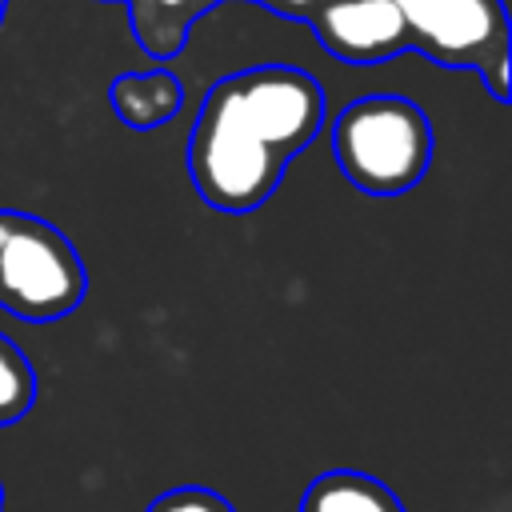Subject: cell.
<instances>
[{"instance_id": "cell-13", "label": "cell", "mask_w": 512, "mask_h": 512, "mask_svg": "<svg viewBox=\"0 0 512 512\" xmlns=\"http://www.w3.org/2000/svg\"><path fill=\"white\" fill-rule=\"evenodd\" d=\"M0 512H4V480H0Z\"/></svg>"}, {"instance_id": "cell-12", "label": "cell", "mask_w": 512, "mask_h": 512, "mask_svg": "<svg viewBox=\"0 0 512 512\" xmlns=\"http://www.w3.org/2000/svg\"><path fill=\"white\" fill-rule=\"evenodd\" d=\"M260 4H268L276 16H288V20H312L332 0H260Z\"/></svg>"}, {"instance_id": "cell-1", "label": "cell", "mask_w": 512, "mask_h": 512, "mask_svg": "<svg viewBox=\"0 0 512 512\" xmlns=\"http://www.w3.org/2000/svg\"><path fill=\"white\" fill-rule=\"evenodd\" d=\"M332 152L352 188L400 196L432 164V124L408 96H360L332 120Z\"/></svg>"}, {"instance_id": "cell-9", "label": "cell", "mask_w": 512, "mask_h": 512, "mask_svg": "<svg viewBox=\"0 0 512 512\" xmlns=\"http://www.w3.org/2000/svg\"><path fill=\"white\" fill-rule=\"evenodd\" d=\"M220 0H132V32L140 48L156 60H168L184 48V36L196 16Z\"/></svg>"}, {"instance_id": "cell-14", "label": "cell", "mask_w": 512, "mask_h": 512, "mask_svg": "<svg viewBox=\"0 0 512 512\" xmlns=\"http://www.w3.org/2000/svg\"><path fill=\"white\" fill-rule=\"evenodd\" d=\"M4 4H8V0H0V20H4Z\"/></svg>"}, {"instance_id": "cell-3", "label": "cell", "mask_w": 512, "mask_h": 512, "mask_svg": "<svg viewBox=\"0 0 512 512\" xmlns=\"http://www.w3.org/2000/svg\"><path fill=\"white\" fill-rule=\"evenodd\" d=\"M284 156L272 152L212 88L188 136V176L200 200L216 212H256L284 176Z\"/></svg>"}, {"instance_id": "cell-10", "label": "cell", "mask_w": 512, "mask_h": 512, "mask_svg": "<svg viewBox=\"0 0 512 512\" xmlns=\"http://www.w3.org/2000/svg\"><path fill=\"white\" fill-rule=\"evenodd\" d=\"M32 404H36V368L0 332V428L24 420Z\"/></svg>"}, {"instance_id": "cell-11", "label": "cell", "mask_w": 512, "mask_h": 512, "mask_svg": "<svg viewBox=\"0 0 512 512\" xmlns=\"http://www.w3.org/2000/svg\"><path fill=\"white\" fill-rule=\"evenodd\" d=\"M148 512H236L220 492L212 488H200V484H180V488H168L160 492Z\"/></svg>"}, {"instance_id": "cell-7", "label": "cell", "mask_w": 512, "mask_h": 512, "mask_svg": "<svg viewBox=\"0 0 512 512\" xmlns=\"http://www.w3.org/2000/svg\"><path fill=\"white\" fill-rule=\"evenodd\" d=\"M108 100H112V112L128 128L144 132V128L168 124L180 112L184 92L168 68H148V72H120L108 88Z\"/></svg>"}, {"instance_id": "cell-2", "label": "cell", "mask_w": 512, "mask_h": 512, "mask_svg": "<svg viewBox=\"0 0 512 512\" xmlns=\"http://www.w3.org/2000/svg\"><path fill=\"white\" fill-rule=\"evenodd\" d=\"M88 272L72 240L20 208H0V308L16 320L44 324L80 308Z\"/></svg>"}, {"instance_id": "cell-4", "label": "cell", "mask_w": 512, "mask_h": 512, "mask_svg": "<svg viewBox=\"0 0 512 512\" xmlns=\"http://www.w3.org/2000/svg\"><path fill=\"white\" fill-rule=\"evenodd\" d=\"M408 48L444 68H472L496 100H508V12L504 0H392Z\"/></svg>"}, {"instance_id": "cell-5", "label": "cell", "mask_w": 512, "mask_h": 512, "mask_svg": "<svg viewBox=\"0 0 512 512\" xmlns=\"http://www.w3.org/2000/svg\"><path fill=\"white\" fill-rule=\"evenodd\" d=\"M212 92L284 160L304 152L324 128V88L292 64H256L212 84Z\"/></svg>"}, {"instance_id": "cell-8", "label": "cell", "mask_w": 512, "mask_h": 512, "mask_svg": "<svg viewBox=\"0 0 512 512\" xmlns=\"http://www.w3.org/2000/svg\"><path fill=\"white\" fill-rule=\"evenodd\" d=\"M300 512H404V508L384 480L352 472V468H336V472L316 476L304 488Z\"/></svg>"}, {"instance_id": "cell-6", "label": "cell", "mask_w": 512, "mask_h": 512, "mask_svg": "<svg viewBox=\"0 0 512 512\" xmlns=\"http://www.w3.org/2000/svg\"><path fill=\"white\" fill-rule=\"evenodd\" d=\"M308 24L324 52L344 64H380L412 52L404 16L392 0H332Z\"/></svg>"}]
</instances>
